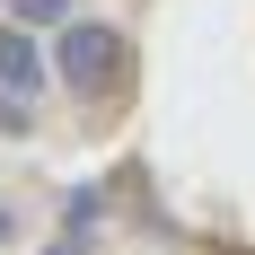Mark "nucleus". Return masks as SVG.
Masks as SVG:
<instances>
[{"mask_svg":"<svg viewBox=\"0 0 255 255\" xmlns=\"http://www.w3.org/2000/svg\"><path fill=\"white\" fill-rule=\"evenodd\" d=\"M53 71L71 79L79 97H115L124 71H132V44H124V26H106V18H71L62 44H53Z\"/></svg>","mask_w":255,"mask_h":255,"instance_id":"obj_1","label":"nucleus"},{"mask_svg":"<svg viewBox=\"0 0 255 255\" xmlns=\"http://www.w3.org/2000/svg\"><path fill=\"white\" fill-rule=\"evenodd\" d=\"M0 88H9L18 106L44 88V53H35V35H26V26H0Z\"/></svg>","mask_w":255,"mask_h":255,"instance_id":"obj_2","label":"nucleus"},{"mask_svg":"<svg viewBox=\"0 0 255 255\" xmlns=\"http://www.w3.org/2000/svg\"><path fill=\"white\" fill-rule=\"evenodd\" d=\"M18 18H26V26H53V18H62V0H18Z\"/></svg>","mask_w":255,"mask_h":255,"instance_id":"obj_3","label":"nucleus"},{"mask_svg":"<svg viewBox=\"0 0 255 255\" xmlns=\"http://www.w3.org/2000/svg\"><path fill=\"white\" fill-rule=\"evenodd\" d=\"M9 238H18V211H9V203H0V247H9Z\"/></svg>","mask_w":255,"mask_h":255,"instance_id":"obj_4","label":"nucleus"}]
</instances>
